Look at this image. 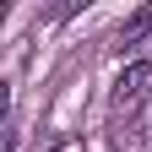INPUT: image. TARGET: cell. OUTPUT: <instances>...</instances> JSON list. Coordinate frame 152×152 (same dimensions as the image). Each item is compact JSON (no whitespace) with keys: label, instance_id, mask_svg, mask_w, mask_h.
Segmentation results:
<instances>
[{"label":"cell","instance_id":"7a4b0ae2","mask_svg":"<svg viewBox=\"0 0 152 152\" xmlns=\"http://www.w3.org/2000/svg\"><path fill=\"white\" fill-rule=\"evenodd\" d=\"M6 109H11V87H0V120H6Z\"/></svg>","mask_w":152,"mask_h":152},{"label":"cell","instance_id":"6da1fadb","mask_svg":"<svg viewBox=\"0 0 152 152\" xmlns=\"http://www.w3.org/2000/svg\"><path fill=\"white\" fill-rule=\"evenodd\" d=\"M147 92H152V65H147V60H136V65H125L120 82H114V109H136Z\"/></svg>","mask_w":152,"mask_h":152},{"label":"cell","instance_id":"3957f363","mask_svg":"<svg viewBox=\"0 0 152 152\" xmlns=\"http://www.w3.org/2000/svg\"><path fill=\"white\" fill-rule=\"evenodd\" d=\"M0 152H11V136H0Z\"/></svg>","mask_w":152,"mask_h":152}]
</instances>
